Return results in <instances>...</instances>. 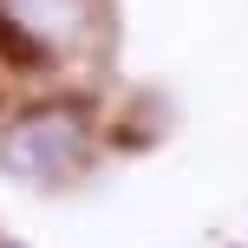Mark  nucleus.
Segmentation results:
<instances>
[{
  "mask_svg": "<svg viewBox=\"0 0 248 248\" xmlns=\"http://www.w3.org/2000/svg\"><path fill=\"white\" fill-rule=\"evenodd\" d=\"M0 33L33 65H52V59H78L85 39L105 33V13L98 0H0Z\"/></svg>",
  "mask_w": 248,
  "mask_h": 248,
  "instance_id": "obj_1",
  "label": "nucleus"
},
{
  "mask_svg": "<svg viewBox=\"0 0 248 248\" xmlns=\"http://www.w3.org/2000/svg\"><path fill=\"white\" fill-rule=\"evenodd\" d=\"M85 124L65 118V111H39V118H20L7 131V144H0V163H7L13 176H26V183H59V176H72L78 163H85Z\"/></svg>",
  "mask_w": 248,
  "mask_h": 248,
  "instance_id": "obj_2",
  "label": "nucleus"
},
{
  "mask_svg": "<svg viewBox=\"0 0 248 248\" xmlns=\"http://www.w3.org/2000/svg\"><path fill=\"white\" fill-rule=\"evenodd\" d=\"M0 248H13V242H0Z\"/></svg>",
  "mask_w": 248,
  "mask_h": 248,
  "instance_id": "obj_3",
  "label": "nucleus"
}]
</instances>
